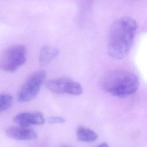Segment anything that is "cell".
<instances>
[{
	"label": "cell",
	"mask_w": 147,
	"mask_h": 147,
	"mask_svg": "<svg viewBox=\"0 0 147 147\" xmlns=\"http://www.w3.org/2000/svg\"><path fill=\"white\" fill-rule=\"evenodd\" d=\"M14 122L21 126L29 127L31 125H40L45 122L42 114L40 112H24L14 117Z\"/></svg>",
	"instance_id": "8992f818"
},
{
	"label": "cell",
	"mask_w": 147,
	"mask_h": 147,
	"mask_svg": "<svg viewBox=\"0 0 147 147\" xmlns=\"http://www.w3.org/2000/svg\"><path fill=\"white\" fill-rule=\"evenodd\" d=\"M45 76V72L43 71L35 72L29 76L18 92V100L26 102L34 99L38 94Z\"/></svg>",
	"instance_id": "277c9868"
},
{
	"label": "cell",
	"mask_w": 147,
	"mask_h": 147,
	"mask_svg": "<svg viewBox=\"0 0 147 147\" xmlns=\"http://www.w3.org/2000/svg\"><path fill=\"white\" fill-rule=\"evenodd\" d=\"M13 98L7 94H2L0 96V111L1 112L9 110L12 105Z\"/></svg>",
	"instance_id": "30bf717a"
},
{
	"label": "cell",
	"mask_w": 147,
	"mask_h": 147,
	"mask_svg": "<svg viewBox=\"0 0 147 147\" xmlns=\"http://www.w3.org/2000/svg\"><path fill=\"white\" fill-rule=\"evenodd\" d=\"M48 121L50 123H61L65 122V119L61 117H50L48 118Z\"/></svg>",
	"instance_id": "8fae6325"
},
{
	"label": "cell",
	"mask_w": 147,
	"mask_h": 147,
	"mask_svg": "<svg viewBox=\"0 0 147 147\" xmlns=\"http://www.w3.org/2000/svg\"><path fill=\"white\" fill-rule=\"evenodd\" d=\"M27 51L24 45L20 44L9 47L3 53L1 59L2 69L7 72L16 71L26 61Z\"/></svg>",
	"instance_id": "3957f363"
},
{
	"label": "cell",
	"mask_w": 147,
	"mask_h": 147,
	"mask_svg": "<svg viewBox=\"0 0 147 147\" xmlns=\"http://www.w3.org/2000/svg\"><path fill=\"white\" fill-rule=\"evenodd\" d=\"M59 53V50L53 47L45 45L41 48L38 57L39 63L41 65H45L49 63Z\"/></svg>",
	"instance_id": "ba28073f"
},
{
	"label": "cell",
	"mask_w": 147,
	"mask_h": 147,
	"mask_svg": "<svg viewBox=\"0 0 147 147\" xmlns=\"http://www.w3.org/2000/svg\"><path fill=\"white\" fill-rule=\"evenodd\" d=\"M96 147H109V145L106 144V143H102L101 144H100L99 145L96 146Z\"/></svg>",
	"instance_id": "7c38bea8"
},
{
	"label": "cell",
	"mask_w": 147,
	"mask_h": 147,
	"mask_svg": "<svg viewBox=\"0 0 147 147\" xmlns=\"http://www.w3.org/2000/svg\"><path fill=\"white\" fill-rule=\"evenodd\" d=\"M6 135L12 139L17 140H33L37 138V133L28 127H11L6 131Z\"/></svg>",
	"instance_id": "52a82bcc"
},
{
	"label": "cell",
	"mask_w": 147,
	"mask_h": 147,
	"mask_svg": "<svg viewBox=\"0 0 147 147\" xmlns=\"http://www.w3.org/2000/svg\"><path fill=\"white\" fill-rule=\"evenodd\" d=\"M76 137L80 141L91 142L98 138V134L89 128L79 127L76 130Z\"/></svg>",
	"instance_id": "9c48e42d"
},
{
	"label": "cell",
	"mask_w": 147,
	"mask_h": 147,
	"mask_svg": "<svg viewBox=\"0 0 147 147\" xmlns=\"http://www.w3.org/2000/svg\"><path fill=\"white\" fill-rule=\"evenodd\" d=\"M102 87L109 94L118 97L132 95L139 87L138 77L125 70H114L107 73L102 79Z\"/></svg>",
	"instance_id": "7a4b0ae2"
},
{
	"label": "cell",
	"mask_w": 147,
	"mask_h": 147,
	"mask_svg": "<svg viewBox=\"0 0 147 147\" xmlns=\"http://www.w3.org/2000/svg\"><path fill=\"white\" fill-rule=\"evenodd\" d=\"M137 30L136 21L129 17L117 18L111 24L108 38L107 51L112 58L121 59L130 52Z\"/></svg>",
	"instance_id": "6da1fadb"
},
{
	"label": "cell",
	"mask_w": 147,
	"mask_h": 147,
	"mask_svg": "<svg viewBox=\"0 0 147 147\" xmlns=\"http://www.w3.org/2000/svg\"><path fill=\"white\" fill-rule=\"evenodd\" d=\"M46 87L50 91L56 94L78 95L83 92V88L80 83L66 77L49 80L46 83Z\"/></svg>",
	"instance_id": "5b68a950"
}]
</instances>
